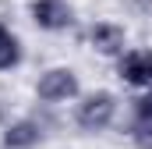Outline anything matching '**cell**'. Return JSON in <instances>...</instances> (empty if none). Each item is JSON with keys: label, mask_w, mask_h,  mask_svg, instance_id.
<instances>
[{"label": "cell", "mask_w": 152, "mask_h": 149, "mask_svg": "<svg viewBox=\"0 0 152 149\" xmlns=\"http://www.w3.org/2000/svg\"><path fill=\"white\" fill-rule=\"evenodd\" d=\"M117 117V96L106 89H96V92H85L78 96L75 103V124L85 131H103L110 128V121Z\"/></svg>", "instance_id": "cell-1"}, {"label": "cell", "mask_w": 152, "mask_h": 149, "mask_svg": "<svg viewBox=\"0 0 152 149\" xmlns=\"http://www.w3.org/2000/svg\"><path fill=\"white\" fill-rule=\"evenodd\" d=\"M88 46L96 53H103V57H120L127 50V32L117 21H96L88 29Z\"/></svg>", "instance_id": "cell-5"}, {"label": "cell", "mask_w": 152, "mask_h": 149, "mask_svg": "<svg viewBox=\"0 0 152 149\" xmlns=\"http://www.w3.org/2000/svg\"><path fill=\"white\" fill-rule=\"evenodd\" d=\"M28 18L39 32H64L75 25V7L67 0H32Z\"/></svg>", "instance_id": "cell-4"}, {"label": "cell", "mask_w": 152, "mask_h": 149, "mask_svg": "<svg viewBox=\"0 0 152 149\" xmlns=\"http://www.w3.org/2000/svg\"><path fill=\"white\" fill-rule=\"evenodd\" d=\"M117 74L124 85L145 92L152 89V50L149 46H134V50H124L117 57Z\"/></svg>", "instance_id": "cell-3"}, {"label": "cell", "mask_w": 152, "mask_h": 149, "mask_svg": "<svg viewBox=\"0 0 152 149\" xmlns=\"http://www.w3.org/2000/svg\"><path fill=\"white\" fill-rule=\"evenodd\" d=\"M25 50H21V39L7 29V21H0V71H14L21 64Z\"/></svg>", "instance_id": "cell-7"}, {"label": "cell", "mask_w": 152, "mask_h": 149, "mask_svg": "<svg viewBox=\"0 0 152 149\" xmlns=\"http://www.w3.org/2000/svg\"><path fill=\"white\" fill-rule=\"evenodd\" d=\"M0 142H4V149H36L39 142H42V128H39L36 121H28V117L11 121V124L4 128Z\"/></svg>", "instance_id": "cell-6"}, {"label": "cell", "mask_w": 152, "mask_h": 149, "mask_svg": "<svg viewBox=\"0 0 152 149\" xmlns=\"http://www.w3.org/2000/svg\"><path fill=\"white\" fill-rule=\"evenodd\" d=\"M36 96L42 103H67L81 96V82L71 68H50V71L39 74L36 82Z\"/></svg>", "instance_id": "cell-2"}]
</instances>
